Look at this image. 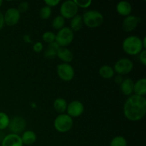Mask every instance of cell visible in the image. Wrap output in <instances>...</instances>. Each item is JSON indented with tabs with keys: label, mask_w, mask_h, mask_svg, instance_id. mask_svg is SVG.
<instances>
[{
	"label": "cell",
	"mask_w": 146,
	"mask_h": 146,
	"mask_svg": "<svg viewBox=\"0 0 146 146\" xmlns=\"http://www.w3.org/2000/svg\"><path fill=\"white\" fill-rule=\"evenodd\" d=\"M122 48L124 52L128 55H138L144 49L142 44V38L137 36H129L123 41Z\"/></svg>",
	"instance_id": "cell-2"
},
{
	"label": "cell",
	"mask_w": 146,
	"mask_h": 146,
	"mask_svg": "<svg viewBox=\"0 0 146 146\" xmlns=\"http://www.w3.org/2000/svg\"><path fill=\"white\" fill-rule=\"evenodd\" d=\"M109 146H128V143L123 136L117 135L111 140Z\"/></svg>",
	"instance_id": "cell-22"
},
{
	"label": "cell",
	"mask_w": 146,
	"mask_h": 146,
	"mask_svg": "<svg viewBox=\"0 0 146 146\" xmlns=\"http://www.w3.org/2000/svg\"><path fill=\"white\" fill-rule=\"evenodd\" d=\"M56 56L64 63L68 64L74 59L72 51L66 47H60L56 52Z\"/></svg>",
	"instance_id": "cell-14"
},
{
	"label": "cell",
	"mask_w": 146,
	"mask_h": 146,
	"mask_svg": "<svg viewBox=\"0 0 146 146\" xmlns=\"http://www.w3.org/2000/svg\"><path fill=\"white\" fill-rule=\"evenodd\" d=\"M78 7H81L82 9L88 8L92 4L91 0H74Z\"/></svg>",
	"instance_id": "cell-27"
},
{
	"label": "cell",
	"mask_w": 146,
	"mask_h": 146,
	"mask_svg": "<svg viewBox=\"0 0 146 146\" xmlns=\"http://www.w3.org/2000/svg\"><path fill=\"white\" fill-rule=\"evenodd\" d=\"M65 25V19L61 15L56 16L52 21V27L54 29L60 30L64 28Z\"/></svg>",
	"instance_id": "cell-24"
},
{
	"label": "cell",
	"mask_w": 146,
	"mask_h": 146,
	"mask_svg": "<svg viewBox=\"0 0 146 146\" xmlns=\"http://www.w3.org/2000/svg\"><path fill=\"white\" fill-rule=\"evenodd\" d=\"M74 125V121L71 117L66 113L57 115L54 121V128L61 133H65L71 130Z\"/></svg>",
	"instance_id": "cell-4"
},
{
	"label": "cell",
	"mask_w": 146,
	"mask_h": 146,
	"mask_svg": "<svg viewBox=\"0 0 146 146\" xmlns=\"http://www.w3.org/2000/svg\"><path fill=\"white\" fill-rule=\"evenodd\" d=\"M83 25H84V21H83L82 16L77 14L71 19L69 28L73 31H78L82 29Z\"/></svg>",
	"instance_id": "cell-20"
},
{
	"label": "cell",
	"mask_w": 146,
	"mask_h": 146,
	"mask_svg": "<svg viewBox=\"0 0 146 146\" xmlns=\"http://www.w3.org/2000/svg\"><path fill=\"white\" fill-rule=\"evenodd\" d=\"M27 127V121L24 117L17 115L10 119L8 128L11 131V133L19 135L25 131Z\"/></svg>",
	"instance_id": "cell-9"
},
{
	"label": "cell",
	"mask_w": 146,
	"mask_h": 146,
	"mask_svg": "<svg viewBox=\"0 0 146 146\" xmlns=\"http://www.w3.org/2000/svg\"><path fill=\"white\" fill-rule=\"evenodd\" d=\"M23 40H24V42L27 43V44H30V43H31V36H30L29 34H25V35H24V36H23Z\"/></svg>",
	"instance_id": "cell-36"
},
{
	"label": "cell",
	"mask_w": 146,
	"mask_h": 146,
	"mask_svg": "<svg viewBox=\"0 0 146 146\" xmlns=\"http://www.w3.org/2000/svg\"><path fill=\"white\" fill-rule=\"evenodd\" d=\"M123 81V76L118 75L115 77V79H114V81L117 84H120L121 85V83Z\"/></svg>",
	"instance_id": "cell-34"
},
{
	"label": "cell",
	"mask_w": 146,
	"mask_h": 146,
	"mask_svg": "<svg viewBox=\"0 0 146 146\" xmlns=\"http://www.w3.org/2000/svg\"><path fill=\"white\" fill-rule=\"evenodd\" d=\"M43 48H44V46H43L42 43L40 42V41L36 42L33 45V50L36 53H41L43 51Z\"/></svg>",
	"instance_id": "cell-30"
},
{
	"label": "cell",
	"mask_w": 146,
	"mask_h": 146,
	"mask_svg": "<svg viewBox=\"0 0 146 146\" xmlns=\"http://www.w3.org/2000/svg\"><path fill=\"white\" fill-rule=\"evenodd\" d=\"M2 4H3V1H1V0H0V7H1V6H2Z\"/></svg>",
	"instance_id": "cell-39"
},
{
	"label": "cell",
	"mask_w": 146,
	"mask_h": 146,
	"mask_svg": "<svg viewBox=\"0 0 146 146\" xmlns=\"http://www.w3.org/2000/svg\"><path fill=\"white\" fill-rule=\"evenodd\" d=\"M57 74L62 81L68 82L72 81L75 76V71L74 67L69 64L62 63L57 66Z\"/></svg>",
	"instance_id": "cell-8"
},
{
	"label": "cell",
	"mask_w": 146,
	"mask_h": 146,
	"mask_svg": "<svg viewBox=\"0 0 146 146\" xmlns=\"http://www.w3.org/2000/svg\"><path fill=\"white\" fill-rule=\"evenodd\" d=\"M17 9L19 11L20 14H21V13H25L29 9V4L28 2H27V1H22V2L19 4L18 8Z\"/></svg>",
	"instance_id": "cell-29"
},
{
	"label": "cell",
	"mask_w": 146,
	"mask_h": 146,
	"mask_svg": "<svg viewBox=\"0 0 146 146\" xmlns=\"http://www.w3.org/2000/svg\"><path fill=\"white\" fill-rule=\"evenodd\" d=\"M84 24L91 29L97 28L104 22V16L100 11L96 10H88L82 16Z\"/></svg>",
	"instance_id": "cell-3"
},
{
	"label": "cell",
	"mask_w": 146,
	"mask_h": 146,
	"mask_svg": "<svg viewBox=\"0 0 146 146\" xmlns=\"http://www.w3.org/2000/svg\"><path fill=\"white\" fill-rule=\"evenodd\" d=\"M42 39L46 43L49 44L56 41V34L52 31H46L43 34Z\"/></svg>",
	"instance_id": "cell-26"
},
{
	"label": "cell",
	"mask_w": 146,
	"mask_h": 146,
	"mask_svg": "<svg viewBox=\"0 0 146 146\" xmlns=\"http://www.w3.org/2000/svg\"><path fill=\"white\" fill-rule=\"evenodd\" d=\"M52 14V10L48 6H44L40 9L39 11V17L41 19L46 20L50 18Z\"/></svg>",
	"instance_id": "cell-25"
},
{
	"label": "cell",
	"mask_w": 146,
	"mask_h": 146,
	"mask_svg": "<svg viewBox=\"0 0 146 146\" xmlns=\"http://www.w3.org/2000/svg\"><path fill=\"white\" fill-rule=\"evenodd\" d=\"M116 11L122 17H128L132 12V6L128 1H120L116 5Z\"/></svg>",
	"instance_id": "cell-16"
},
{
	"label": "cell",
	"mask_w": 146,
	"mask_h": 146,
	"mask_svg": "<svg viewBox=\"0 0 146 146\" xmlns=\"http://www.w3.org/2000/svg\"><path fill=\"white\" fill-rule=\"evenodd\" d=\"M134 81L133 80L130 78H127L123 79V82L120 85L121 91L123 95L130 96L133 93L134 88Z\"/></svg>",
	"instance_id": "cell-15"
},
{
	"label": "cell",
	"mask_w": 146,
	"mask_h": 146,
	"mask_svg": "<svg viewBox=\"0 0 146 146\" xmlns=\"http://www.w3.org/2000/svg\"><path fill=\"white\" fill-rule=\"evenodd\" d=\"M133 92L135 95L144 96L146 95V78H142L134 83Z\"/></svg>",
	"instance_id": "cell-18"
},
{
	"label": "cell",
	"mask_w": 146,
	"mask_h": 146,
	"mask_svg": "<svg viewBox=\"0 0 146 146\" xmlns=\"http://www.w3.org/2000/svg\"><path fill=\"white\" fill-rule=\"evenodd\" d=\"M10 118L6 113L0 111V131H4L8 128Z\"/></svg>",
	"instance_id": "cell-23"
},
{
	"label": "cell",
	"mask_w": 146,
	"mask_h": 146,
	"mask_svg": "<svg viewBox=\"0 0 146 146\" xmlns=\"http://www.w3.org/2000/svg\"><path fill=\"white\" fill-rule=\"evenodd\" d=\"M139 60L143 66L146 65V50L143 49L139 54Z\"/></svg>",
	"instance_id": "cell-32"
},
{
	"label": "cell",
	"mask_w": 146,
	"mask_h": 146,
	"mask_svg": "<svg viewBox=\"0 0 146 146\" xmlns=\"http://www.w3.org/2000/svg\"><path fill=\"white\" fill-rule=\"evenodd\" d=\"M84 106L83 103L79 101H73L68 104L66 108L67 115L71 118L80 117L84 112Z\"/></svg>",
	"instance_id": "cell-11"
},
{
	"label": "cell",
	"mask_w": 146,
	"mask_h": 146,
	"mask_svg": "<svg viewBox=\"0 0 146 146\" xmlns=\"http://www.w3.org/2000/svg\"><path fill=\"white\" fill-rule=\"evenodd\" d=\"M60 0H46L44 1V3L46 4V6H48L50 8L58 6L60 4Z\"/></svg>",
	"instance_id": "cell-31"
},
{
	"label": "cell",
	"mask_w": 146,
	"mask_h": 146,
	"mask_svg": "<svg viewBox=\"0 0 146 146\" xmlns=\"http://www.w3.org/2000/svg\"><path fill=\"white\" fill-rule=\"evenodd\" d=\"M74 38V31L69 27H64L56 34V42L61 47H66L72 43Z\"/></svg>",
	"instance_id": "cell-5"
},
{
	"label": "cell",
	"mask_w": 146,
	"mask_h": 146,
	"mask_svg": "<svg viewBox=\"0 0 146 146\" xmlns=\"http://www.w3.org/2000/svg\"><path fill=\"white\" fill-rule=\"evenodd\" d=\"M21 135L14 133H9L5 135L1 142V146H23Z\"/></svg>",
	"instance_id": "cell-13"
},
{
	"label": "cell",
	"mask_w": 146,
	"mask_h": 146,
	"mask_svg": "<svg viewBox=\"0 0 146 146\" xmlns=\"http://www.w3.org/2000/svg\"><path fill=\"white\" fill-rule=\"evenodd\" d=\"M21 19V14L17 8H9L5 11L4 14V24L9 27H14L17 25Z\"/></svg>",
	"instance_id": "cell-10"
},
{
	"label": "cell",
	"mask_w": 146,
	"mask_h": 146,
	"mask_svg": "<svg viewBox=\"0 0 146 146\" xmlns=\"http://www.w3.org/2000/svg\"><path fill=\"white\" fill-rule=\"evenodd\" d=\"M47 47H49V48H52V49L55 50L56 51H57L58 49H59V48H60V47H61V46H60L58 45V44H57L56 42V41H54V42L51 43V44H48V46H47Z\"/></svg>",
	"instance_id": "cell-33"
},
{
	"label": "cell",
	"mask_w": 146,
	"mask_h": 146,
	"mask_svg": "<svg viewBox=\"0 0 146 146\" xmlns=\"http://www.w3.org/2000/svg\"><path fill=\"white\" fill-rule=\"evenodd\" d=\"M134 64L131 59L127 58H123L118 60L114 64L113 70L118 75L123 76L128 74L133 71Z\"/></svg>",
	"instance_id": "cell-7"
},
{
	"label": "cell",
	"mask_w": 146,
	"mask_h": 146,
	"mask_svg": "<svg viewBox=\"0 0 146 146\" xmlns=\"http://www.w3.org/2000/svg\"><path fill=\"white\" fill-rule=\"evenodd\" d=\"M146 37L144 36L143 38H142V44H143V48L144 49H145L146 48Z\"/></svg>",
	"instance_id": "cell-37"
},
{
	"label": "cell",
	"mask_w": 146,
	"mask_h": 146,
	"mask_svg": "<svg viewBox=\"0 0 146 146\" xmlns=\"http://www.w3.org/2000/svg\"><path fill=\"white\" fill-rule=\"evenodd\" d=\"M4 136H5V135H4V134L3 133L2 131H0V143H1V141H2L3 138H4Z\"/></svg>",
	"instance_id": "cell-38"
},
{
	"label": "cell",
	"mask_w": 146,
	"mask_h": 146,
	"mask_svg": "<svg viewBox=\"0 0 146 146\" xmlns=\"http://www.w3.org/2000/svg\"><path fill=\"white\" fill-rule=\"evenodd\" d=\"M141 19L140 17L134 15H129L123 19L122 22V28L126 32H131L137 28Z\"/></svg>",
	"instance_id": "cell-12"
},
{
	"label": "cell",
	"mask_w": 146,
	"mask_h": 146,
	"mask_svg": "<svg viewBox=\"0 0 146 146\" xmlns=\"http://www.w3.org/2000/svg\"><path fill=\"white\" fill-rule=\"evenodd\" d=\"M98 74L102 78H106V79H110L114 76L115 71H114L113 68L111 67V66L104 65L99 68Z\"/></svg>",
	"instance_id": "cell-21"
},
{
	"label": "cell",
	"mask_w": 146,
	"mask_h": 146,
	"mask_svg": "<svg viewBox=\"0 0 146 146\" xmlns=\"http://www.w3.org/2000/svg\"><path fill=\"white\" fill-rule=\"evenodd\" d=\"M78 7L74 1L66 0L61 4L60 7V14L64 19H70L78 14Z\"/></svg>",
	"instance_id": "cell-6"
},
{
	"label": "cell",
	"mask_w": 146,
	"mask_h": 146,
	"mask_svg": "<svg viewBox=\"0 0 146 146\" xmlns=\"http://www.w3.org/2000/svg\"><path fill=\"white\" fill-rule=\"evenodd\" d=\"M4 14H2L1 11H0V30L3 29L4 26Z\"/></svg>",
	"instance_id": "cell-35"
},
{
	"label": "cell",
	"mask_w": 146,
	"mask_h": 146,
	"mask_svg": "<svg viewBox=\"0 0 146 146\" xmlns=\"http://www.w3.org/2000/svg\"><path fill=\"white\" fill-rule=\"evenodd\" d=\"M67 106H68L67 101L61 97L56 98L54 101V104H53L54 110L60 114L64 113L66 111Z\"/></svg>",
	"instance_id": "cell-19"
},
{
	"label": "cell",
	"mask_w": 146,
	"mask_h": 146,
	"mask_svg": "<svg viewBox=\"0 0 146 146\" xmlns=\"http://www.w3.org/2000/svg\"><path fill=\"white\" fill-rule=\"evenodd\" d=\"M56 52L55 50L52 49V48H49V47H47L46 49L44 51V56L46 59H54L56 56Z\"/></svg>",
	"instance_id": "cell-28"
},
{
	"label": "cell",
	"mask_w": 146,
	"mask_h": 146,
	"mask_svg": "<svg viewBox=\"0 0 146 146\" xmlns=\"http://www.w3.org/2000/svg\"><path fill=\"white\" fill-rule=\"evenodd\" d=\"M124 116L130 121L137 122L145 117L146 114V98L144 96L131 95L123 104Z\"/></svg>",
	"instance_id": "cell-1"
},
{
	"label": "cell",
	"mask_w": 146,
	"mask_h": 146,
	"mask_svg": "<svg viewBox=\"0 0 146 146\" xmlns=\"http://www.w3.org/2000/svg\"><path fill=\"white\" fill-rule=\"evenodd\" d=\"M21 138L24 145H31L36 141L37 135L34 131L28 130V131H25L22 133Z\"/></svg>",
	"instance_id": "cell-17"
}]
</instances>
